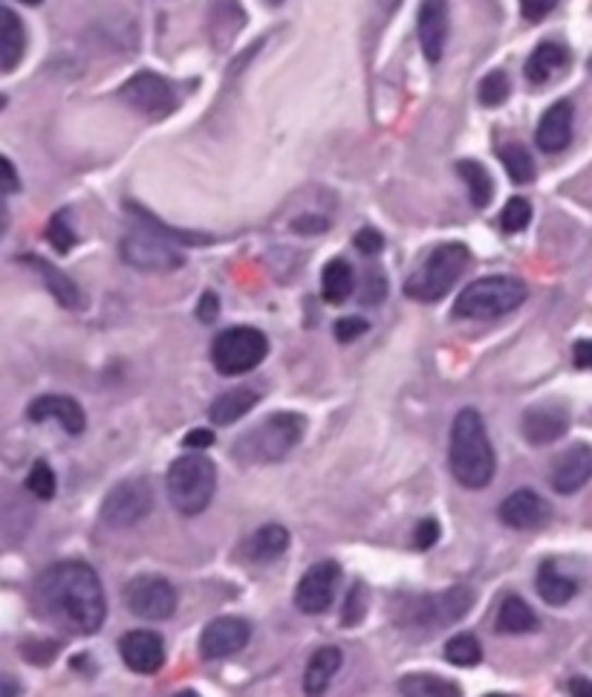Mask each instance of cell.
<instances>
[{
	"mask_svg": "<svg viewBox=\"0 0 592 697\" xmlns=\"http://www.w3.org/2000/svg\"><path fill=\"white\" fill-rule=\"evenodd\" d=\"M35 605L67 632L90 637L105 625L108 599L99 573L84 562H58L35 581Z\"/></svg>",
	"mask_w": 592,
	"mask_h": 697,
	"instance_id": "1",
	"label": "cell"
},
{
	"mask_svg": "<svg viewBox=\"0 0 592 697\" xmlns=\"http://www.w3.org/2000/svg\"><path fill=\"white\" fill-rule=\"evenodd\" d=\"M451 460L454 478L466 486V490H483L488 486L497 469V455L488 441L485 423L480 411L474 408H462L451 429Z\"/></svg>",
	"mask_w": 592,
	"mask_h": 697,
	"instance_id": "2",
	"label": "cell"
},
{
	"mask_svg": "<svg viewBox=\"0 0 592 697\" xmlns=\"http://www.w3.org/2000/svg\"><path fill=\"white\" fill-rule=\"evenodd\" d=\"M304 432V417L295 414V411H280V414H271L269 420L243 434L234 446V455L246 464H275L301 443Z\"/></svg>",
	"mask_w": 592,
	"mask_h": 697,
	"instance_id": "3",
	"label": "cell"
},
{
	"mask_svg": "<svg viewBox=\"0 0 592 697\" xmlns=\"http://www.w3.org/2000/svg\"><path fill=\"white\" fill-rule=\"evenodd\" d=\"M527 284L515 275H492L469 284L454 304V316L460 319H497L518 310L527 301Z\"/></svg>",
	"mask_w": 592,
	"mask_h": 697,
	"instance_id": "4",
	"label": "cell"
},
{
	"mask_svg": "<svg viewBox=\"0 0 592 697\" xmlns=\"http://www.w3.org/2000/svg\"><path fill=\"white\" fill-rule=\"evenodd\" d=\"M466 264H469V250L462 243H443V247H436L425 257V264L404 281V296L413 301H425V304L445 299L451 292L454 284L460 281Z\"/></svg>",
	"mask_w": 592,
	"mask_h": 697,
	"instance_id": "5",
	"label": "cell"
},
{
	"mask_svg": "<svg viewBox=\"0 0 592 697\" xmlns=\"http://www.w3.org/2000/svg\"><path fill=\"white\" fill-rule=\"evenodd\" d=\"M217 469L203 455H185L168 469V498L182 515H200L212 504Z\"/></svg>",
	"mask_w": 592,
	"mask_h": 697,
	"instance_id": "6",
	"label": "cell"
},
{
	"mask_svg": "<svg viewBox=\"0 0 592 697\" xmlns=\"http://www.w3.org/2000/svg\"><path fill=\"white\" fill-rule=\"evenodd\" d=\"M269 353V339L257 327H229L212 345V362L222 376L246 374Z\"/></svg>",
	"mask_w": 592,
	"mask_h": 697,
	"instance_id": "7",
	"label": "cell"
},
{
	"mask_svg": "<svg viewBox=\"0 0 592 697\" xmlns=\"http://www.w3.org/2000/svg\"><path fill=\"white\" fill-rule=\"evenodd\" d=\"M171 238H165L154 226H140L122 241V261L142 273H171L185 264V257L173 250Z\"/></svg>",
	"mask_w": 592,
	"mask_h": 697,
	"instance_id": "8",
	"label": "cell"
},
{
	"mask_svg": "<svg viewBox=\"0 0 592 697\" xmlns=\"http://www.w3.org/2000/svg\"><path fill=\"white\" fill-rule=\"evenodd\" d=\"M124 605L140 620H168L177 611V590L162 576H136L124 585Z\"/></svg>",
	"mask_w": 592,
	"mask_h": 697,
	"instance_id": "9",
	"label": "cell"
},
{
	"mask_svg": "<svg viewBox=\"0 0 592 697\" xmlns=\"http://www.w3.org/2000/svg\"><path fill=\"white\" fill-rule=\"evenodd\" d=\"M154 509V492L145 481H124L108 492L101 504V521L113 530H128Z\"/></svg>",
	"mask_w": 592,
	"mask_h": 697,
	"instance_id": "10",
	"label": "cell"
},
{
	"mask_svg": "<svg viewBox=\"0 0 592 697\" xmlns=\"http://www.w3.org/2000/svg\"><path fill=\"white\" fill-rule=\"evenodd\" d=\"M124 105H131L133 110H140L150 119H162L168 113H173L177 108V96H173V87L168 79L150 73V70H142L133 79L124 82V87L119 91Z\"/></svg>",
	"mask_w": 592,
	"mask_h": 697,
	"instance_id": "11",
	"label": "cell"
},
{
	"mask_svg": "<svg viewBox=\"0 0 592 697\" xmlns=\"http://www.w3.org/2000/svg\"><path fill=\"white\" fill-rule=\"evenodd\" d=\"M338 579H341V567L336 562H318L301 576L295 588V605L301 614H324L333 605L336 597Z\"/></svg>",
	"mask_w": 592,
	"mask_h": 697,
	"instance_id": "12",
	"label": "cell"
},
{
	"mask_svg": "<svg viewBox=\"0 0 592 697\" xmlns=\"http://www.w3.org/2000/svg\"><path fill=\"white\" fill-rule=\"evenodd\" d=\"M448 29H451L448 0H422L420 15H416V35H420V47L431 64L443 59Z\"/></svg>",
	"mask_w": 592,
	"mask_h": 697,
	"instance_id": "13",
	"label": "cell"
},
{
	"mask_svg": "<svg viewBox=\"0 0 592 697\" xmlns=\"http://www.w3.org/2000/svg\"><path fill=\"white\" fill-rule=\"evenodd\" d=\"M252 637V625L240 616H220L215 623H208V628L200 637V651L208 660H222V657L238 654L240 648L246 646Z\"/></svg>",
	"mask_w": 592,
	"mask_h": 697,
	"instance_id": "14",
	"label": "cell"
},
{
	"mask_svg": "<svg viewBox=\"0 0 592 697\" xmlns=\"http://www.w3.org/2000/svg\"><path fill=\"white\" fill-rule=\"evenodd\" d=\"M592 478V446L590 443H576L567 452H560L558 460L549 469L552 490L560 495H572Z\"/></svg>",
	"mask_w": 592,
	"mask_h": 697,
	"instance_id": "15",
	"label": "cell"
},
{
	"mask_svg": "<svg viewBox=\"0 0 592 697\" xmlns=\"http://www.w3.org/2000/svg\"><path fill=\"white\" fill-rule=\"evenodd\" d=\"M569 429L567 408L560 402H537L523 414V437L532 446H549L560 441Z\"/></svg>",
	"mask_w": 592,
	"mask_h": 697,
	"instance_id": "16",
	"label": "cell"
},
{
	"mask_svg": "<svg viewBox=\"0 0 592 697\" xmlns=\"http://www.w3.org/2000/svg\"><path fill=\"white\" fill-rule=\"evenodd\" d=\"M128 669L140 674H154L165 663V642L157 632H131L119 642Z\"/></svg>",
	"mask_w": 592,
	"mask_h": 697,
	"instance_id": "17",
	"label": "cell"
},
{
	"mask_svg": "<svg viewBox=\"0 0 592 697\" xmlns=\"http://www.w3.org/2000/svg\"><path fill=\"white\" fill-rule=\"evenodd\" d=\"M500 521L511 530H537L549 521V504L532 490H520L500 504Z\"/></svg>",
	"mask_w": 592,
	"mask_h": 697,
	"instance_id": "18",
	"label": "cell"
},
{
	"mask_svg": "<svg viewBox=\"0 0 592 697\" xmlns=\"http://www.w3.org/2000/svg\"><path fill=\"white\" fill-rule=\"evenodd\" d=\"M29 420L33 423H44V420H56L61 423L67 434H82L84 425H87V417H84V408L70 397H61V394H47V397H38L29 406Z\"/></svg>",
	"mask_w": 592,
	"mask_h": 697,
	"instance_id": "19",
	"label": "cell"
},
{
	"mask_svg": "<svg viewBox=\"0 0 592 697\" xmlns=\"http://www.w3.org/2000/svg\"><path fill=\"white\" fill-rule=\"evenodd\" d=\"M474 605V590L469 585H457V588H448L439 597H428L425 602H420L422 620L431 625H454L460 616H466Z\"/></svg>",
	"mask_w": 592,
	"mask_h": 697,
	"instance_id": "20",
	"label": "cell"
},
{
	"mask_svg": "<svg viewBox=\"0 0 592 697\" xmlns=\"http://www.w3.org/2000/svg\"><path fill=\"white\" fill-rule=\"evenodd\" d=\"M572 119L576 110L569 101H555L546 113H543L541 125H537L535 142L543 154H560L572 142Z\"/></svg>",
	"mask_w": 592,
	"mask_h": 697,
	"instance_id": "21",
	"label": "cell"
},
{
	"mask_svg": "<svg viewBox=\"0 0 592 697\" xmlns=\"http://www.w3.org/2000/svg\"><path fill=\"white\" fill-rule=\"evenodd\" d=\"M0 21H3V26H0V67H3V73H12L21 64L26 50L24 24L9 7L0 9Z\"/></svg>",
	"mask_w": 592,
	"mask_h": 697,
	"instance_id": "22",
	"label": "cell"
},
{
	"mask_svg": "<svg viewBox=\"0 0 592 697\" xmlns=\"http://www.w3.org/2000/svg\"><path fill=\"white\" fill-rule=\"evenodd\" d=\"M24 264L35 266L38 273H41L44 284L50 287V292L56 296V301L61 304V308H82V292H78V287H75V281L70 278V275H64L58 266H52L50 261H44V257H35V255H26L21 257Z\"/></svg>",
	"mask_w": 592,
	"mask_h": 697,
	"instance_id": "23",
	"label": "cell"
},
{
	"mask_svg": "<svg viewBox=\"0 0 592 697\" xmlns=\"http://www.w3.org/2000/svg\"><path fill=\"white\" fill-rule=\"evenodd\" d=\"M341 669V651L336 646L318 648L310 663H306L304 672V692L306 695H324L327 686L333 683L336 672Z\"/></svg>",
	"mask_w": 592,
	"mask_h": 697,
	"instance_id": "24",
	"label": "cell"
},
{
	"mask_svg": "<svg viewBox=\"0 0 592 697\" xmlns=\"http://www.w3.org/2000/svg\"><path fill=\"white\" fill-rule=\"evenodd\" d=\"M494 628H497V634H529L537 628V616L529 608L527 599H520L518 593H509L497 608Z\"/></svg>",
	"mask_w": 592,
	"mask_h": 697,
	"instance_id": "25",
	"label": "cell"
},
{
	"mask_svg": "<svg viewBox=\"0 0 592 697\" xmlns=\"http://www.w3.org/2000/svg\"><path fill=\"white\" fill-rule=\"evenodd\" d=\"M257 399L261 397H257L255 388H246V385L243 388H231L212 402L208 414H212L215 425H231L238 423L240 417H246L257 406Z\"/></svg>",
	"mask_w": 592,
	"mask_h": 697,
	"instance_id": "26",
	"label": "cell"
},
{
	"mask_svg": "<svg viewBox=\"0 0 592 697\" xmlns=\"http://www.w3.org/2000/svg\"><path fill=\"white\" fill-rule=\"evenodd\" d=\"M569 64V52L564 44L543 41L527 61V79L532 84H546Z\"/></svg>",
	"mask_w": 592,
	"mask_h": 697,
	"instance_id": "27",
	"label": "cell"
},
{
	"mask_svg": "<svg viewBox=\"0 0 592 697\" xmlns=\"http://www.w3.org/2000/svg\"><path fill=\"white\" fill-rule=\"evenodd\" d=\"M289 548V532L287 527H280V524H266L261 530L249 539V558L257 562V565H266V562H275L287 553Z\"/></svg>",
	"mask_w": 592,
	"mask_h": 697,
	"instance_id": "28",
	"label": "cell"
},
{
	"mask_svg": "<svg viewBox=\"0 0 592 697\" xmlns=\"http://www.w3.org/2000/svg\"><path fill=\"white\" fill-rule=\"evenodd\" d=\"M537 593L546 605H567L569 599L576 597V579H569L555 567V562H543L541 570H537Z\"/></svg>",
	"mask_w": 592,
	"mask_h": 697,
	"instance_id": "29",
	"label": "cell"
},
{
	"mask_svg": "<svg viewBox=\"0 0 592 697\" xmlns=\"http://www.w3.org/2000/svg\"><path fill=\"white\" fill-rule=\"evenodd\" d=\"M355 275L345 257H333L322 273V292L329 304H345L353 296Z\"/></svg>",
	"mask_w": 592,
	"mask_h": 697,
	"instance_id": "30",
	"label": "cell"
},
{
	"mask_svg": "<svg viewBox=\"0 0 592 697\" xmlns=\"http://www.w3.org/2000/svg\"><path fill=\"white\" fill-rule=\"evenodd\" d=\"M399 695L404 697H460V686L443 681L436 674H404L399 681Z\"/></svg>",
	"mask_w": 592,
	"mask_h": 697,
	"instance_id": "31",
	"label": "cell"
},
{
	"mask_svg": "<svg viewBox=\"0 0 592 697\" xmlns=\"http://www.w3.org/2000/svg\"><path fill=\"white\" fill-rule=\"evenodd\" d=\"M457 175L469 183V194L474 206L485 208L492 203L494 183L492 177H488V171H485L480 163H474V159H460V163H457Z\"/></svg>",
	"mask_w": 592,
	"mask_h": 697,
	"instance_id": "32",
	"label": "cell"
},
{
	"mask_svg": "<svg viewBox=\"0 0 592 697\" xmlns=\"http://www.w3.org/2000/svg\"><path fill=\"white\" fill-rule=\"evenodd\" d=\"M500 163L506 168V175L515 180V183H532L535 180V163H532V154H529L523 145L518 142H509L500 148Z\"/></svg>",
	"mask_w": 592,
	"mask_h": 697,
	"instance_id": "33",
	"label": "cell"
},
{
	"mask_svg": "<svg viewBox=\"0 0 592 697\" xmlns=\"http://www.w3.org/2000/svg\"><path fill=\"white\" fill-rule=\"evenodd\" d=\"M445 660L454 665H462V669H469V665H478L480 660H483V648H480L478 637L457 634V637L448 639V646H445Z\"/></svg>",
	"mask_w": 592,
	"mask_h": 697,
	"instance_id": "34",
	"label": "cell"
},
{
	"mask_svg": "<svg viewBox=\"0 0 592 697\" xmlns=\"http://www.w3.org/2000/svg\"><path fill=\"white\" fill-rule=\"evenodd\" d=\"M26 490L33 492L38 501H50L56 495V472L47 460H35L29 474H26Z\"/></svg>",
	"mask_w": 592,
	"mask_h": 697,
	"instance_id": "35",
	"label": "cell"
},
{
	"mask_svg": "<svg viewBox=\"0 0 592 697\" xmlns=\"http://www.w3.org/2000/svg\"><path fill=\"white\" fill-rule=\"evenodd\" d=\"M509 75L503 73V70H494V73H488L480 82V101H483L485 108H500L503 101L509 99Z\"/></svg>",
	"mask_w": 592,
	"mask_h": 697,
	"instance_id": "36",
	"label": "cell"
},
{
	"mask_svg": "<svg viewBox=\"0 0 592 697\" xmlns=\"http://www.w3.org/2000/svg\"><path fill=\"white\" fill-rule=\"evenodd\" d=\"M47 241L52 243L56 252H70L75 247V235L73 226H70V212L67 208L56 212L50 224H47Z\"/></svg>",
	"mask_w": 592,
	"mask_h": 697,
	"instance_id": "37",
	"label": "cell"
},
{
	"mask_svg": "<svg viewBox=\"0 0 592 697\" xmlns=\"http://www.w3.org/2000/svg\"><path fill=\"white\" fill-rule=\"evenodd\" d=\"M529 220H532V203H529L527 197H511L500 215L503 232H509V235L523 232V229L529 226Z\"/></svg>",
	"mask_w": 592,
	"mask_h": 697,
	"instance_id": "38",
	"label": "cell"
},
{
	"mask_svg": "<svg viewBox=\"0 0 592 697\" xmlns=\"http://www.w3.org/2000/svg\"><path fill=\"white\" fill-rule=\"evenodd\" d=\"M371 331V322H364L362 316H347V319H338L336 322V339L338 341H353L359 339V336H364V333Z\"/></svg>",
	"mask_w": 592,
	"mask_h": 697,
	"instance_id": "39",
	"label": "cell"
},
{
	"mask_svg": "<svg viewBox=\"0 0 592 697\" xmlns=\"http://www.w3.org/2000/svg\"><path fill=\"white\" fill-rule=\"evenodd\" d=\"M385 292H387L385 275L378 273V269L367 273V278H364V287H362V304H382Z\"/></svg>",
	"mask_w": 592,
	"mask_h": 697,
	"instance_id": "40",
	"label": "cell"
},
{
	"mask_svg": "<svg viewBox=\"0 0 592 697\" xmlns=\"http://www.w3.org/2000/svg\"><path fill=\"white\" fill-rule=\"evenodd\" d=\"M355 250L362 252V255H378V252L385 250V238H382V232L378 229H362V232L355 235Z\"/></svg>",
	"mask_w": 592,
	"mask_h": 697,
	"instance_id": "41",
	"label": "cell"
},
{
	"mask_svg": "<svg viewBox=\"0 0 592 697\" xmlns=\"http://www.w3.org/2000/svg\"><path fill=\"white\" fill-rule=\"evenodd\" d=\"M555 7H558V0H520V12H523V17L532 21V24L543 21Z\"/></svg>",
	"mask_w": 592,
	"mask_h": 697,
	"instance_id": "42",
	"label": "cell"
},
{
	"mask_svg": "<svg viewBox=\"0 0 592 697\" xmlns=\"http://www.w3.org/2000/svg\"><path fill=\"white\" fill-rule=\"evenodd\" d=\"M362 597H364V585H362V581H359V585H355V588H353V593H350V599H347L345 623H341V625H355V623H359V620H362L364 605H367V602H364Z\"/></svg>",
	"mask_w": 592,
	"mask_h": 697,
	"instance_id": "43",
	"label": "cell"
},
{
	"mask_svg": "<svg viewBox=\"0 0 592 697\" xmlns=\"http://www.w3.org/2000/svg\"><path fill=\"white\" fill-rule=\"evenodd\" d=\"M413 541H416V548L420 550H431L439 541V521H434V518H425V521L416 524V536H413Z\"/></svg>",
	"mask_w": 592,
	"mask_h": 697,
	"instance_id": "44",
	"label": "cell"
},
{
	"mask_svg": "<svg viewBox=\"0 0 592 697\" xmlns=\"http://www.w3.org/2000/svg\"><path fill=\"white\" fill-rule=\"evenodd\" d=\"M217 316H220V299H217L215 292H203L197 308V319L203 324H215Z\"/></svg>",
	"mask_w": 592,
	"mask_h": 697,
	"instance_id": "45",
	"label": "cell"
},
{
	"mask_svg": "<svg viewBox=\"0 0 592 697\" xmlns=\"http://www.w3.org/2000/svg\"><path fill=\"white\" fill-rule=\"evenodd\" d=\"M327 226L329 220H324V217H298L295 224H292V229H295L298 235H318V232H327Z\"/></svg>",
	"mask_w": 592,
	"mask_h": 697,
	"instance_id": "46",
	"label": "cell"
},
{
	"mask_svg": "<svg viewBox=\"0 0 592 697\" xmlns=\"http://www.w3.org/2000/svg\"><path fill=\"white\" fill-rule=\"evenodd\" d=\"M572 362H576V368L592 371V341L590 339L576 341V348H572Z\"/></svg>",
	"mask_w": 592,
	"mask_h": 697,
	"instance_id": "47",
	"label": "cell"
},
{
	"mask_svg": "<svg viewBox=\"0 0 592 697\" xmlns=\"http://www.w3.org/2000/svg\"><path fill=\"white\" fill-rule=\"evenodd\" d=\"M215 443V434L208 432V429H194V432L185 434V441H182V446L185 448H208Z\"/></svg>",
	"mask_w": 592,
	"mask_h": 697,
	"instance_id": "48",
	"label": "cell"
},
{
	"mask_svg": "<svg viewBox=\"0 0 592 697\" xmlns=\"http://www.w3.org/2000/svg\"><path fill=\"white\" fill-rule=\"evenodd\" d=\"M0 168H3V191H7V194H15V191L21 189V183H17V175H15V166H12V159L9 157L0 159Z\"/></svg>",
	"mask_w": 592,
	"mask_h": 697,
	"instance_id": "49",
	"label": "cell"
},
{
	"mask_svg": "<svg viewBox=\"0 0 592 697\" xmlns=\"http://www.w3.org/2000/svg\"><path fill=\"white\" fill-rule=\"evenodd\" d=\"M569 692H572L576 697H592V681L576 677V681H569Z\"/></svg>",
	"mask_w": 592,
	"mask_h": 697,
	"instance_id": "50",
	"label": "cell"
},
{
	"mask_svg": "<svg viewBox=\"0 0 592 697\" xmlns=\"http://www.w3.org/2000/svg\"><path fill=\"white\" fill-rule=\"evenodd\" d=\"M3 695H7V697H9V695H17V686H15V683H9V681L3 683Z\"/></svg>",
	"mask_w": 592,
	"mask_h": 697,
	"instance_id": "51",
	"label": "cell"
},
{
	"mask_svg": "<svg viewBox=\"0 0 592 697\" xmlns=\"http://www.w3.org/2000/svg\"><path fill=\"white\" fill-rule=\"evenodd\" d=\"M21 3H26V7H38V3H44V0H21Z\"/></svg>",
	"mask_w": 592,
	"mask_h": 697,
	"instance_id": "52",
	"label": "cell"
},
{
	"mask_svg": "<svg viewBox=\"0 0 592 697\" xmlns=\"http://www.w3.org/2000/svg\"><path fill=\"white\" fill-rule=\"evenodd\" d=\"M266 3H269V7H278V3H283V0H266Z\"/></svg>",
	"mask_w": 592,
	"mask_h": 697,
	"instance_id": "53",
	"label": "cell"
}]
</instances>
